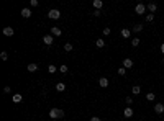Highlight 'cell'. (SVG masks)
I'll return each mask as SVG.
<instances>
[{"label":"cell","mask_w":164,"mask_h":121,"mask_svg":"<svg viewBox=\"0 0 164 121\" xmlns=\"http://www.w3.org/2000/svg\"><path fill=\"white\" fill-rule=\"evenodd\" d=\"M62 116H64V111H62V110H59V108H51L49 110V118L59 119V118H62Z\"/></svg>","instance_id":"obj_1"},{"label":"cell","mask_w":164,"mask_h":121,"mask_svg":"<svg viewBox=\"0 0 164 121\" xmlns=\"http://www.w3.org/2000/svg\"><path fill=\"white\" fill-rule=\"evenodd\" d=\"M123 115L126 116V118H131V116H133V108H130V106H126V108L123 110Z\"/></svg>","instance_id":"obj_11"},{"label":"cell","mask_w":164,"mask_h":121,"mask_svg":"<svg viewBox=\"0 0 164 121\" xmlns=\"http://www.w3.org/2000/svg\"><path fill=\"white\" fill-rule=\"evenodd\" d=\"M51 34H53V36H61L62 31H61V28H58V26H53V28H51Z\"/></svg>","instance_id":"obj_9"},{"label":"cell","mask_w":164,"mask_h":121,"mask_svg":"<svg viewBox=\"0 0 164 121\" xmlns=\"http://www.w3.org/2000/svg\"><path fill=\"white\" fill-rule=\"evenodd\" d=\"M0 57H2L3 61H7V59H8V54H7V51H2V53H0Z\"/></svg>","instance_id":"obj_27"},{"label":"cell","mask_w":164,"mask_h":121,"mask_svg":"<svg viewBox=\"0 0 164 121\" xmlns=\"http://www.w3.org/2000/svg\"><path fill=\"white\" fill-rule=\"evenodd\" d=\"M53 36H51V34H46V36H43V43L44 44H48V46H51V44H53Z\"/></svg>","instance_id":"obj_7"},{"label":"cell","mask_w":164,"mask_h":121,"mask_svg":"<svg viewBox=\"0 0 164 121\" xmlns=\"http://www.w3.org/2000/svg\"><path fill=\"white\" fill-rule=\"evenodd\" d=\"M131 93H133V95H138V93H141V88H139L138 85H135V87L131 88Z\"/></svg>","instance_id":"obj_18"},{"label":"cell","mask_w":164,"mask_h":121,"mask_svg":"<svg viewBox=\"0 0 164 121\" xmlns=\"http://www.w3.org/2000/svg\"><path fill=\"white\" fill-rule=\"evenodd\" d=\"M153 20H154V13H148V15H146V21L151 23Z\"/></svg>","instance_id":"obj_21"},{"label":"cell","mask_w":164,"mask_h":121,"mask_svg":"<svg viewBox=\"0 0 164 121\" xmlns=\"http://www.w3.org/2000/svg\"><path fill=\"white\" fill-rule=\"evenodd\" d=\"M26 69H28V72H36L38 69H40V65L34 64V62H31V64H28V65H26Z\"/></svg>","instance_id":"obj_8"},{"label":"cell","mask_w":164,"mask_h":121,"mask_svg":"<svg viewBox=\"0 0 164 121\" xmlns=\"http://www.w3.org/2000/svg\"><path fill=\"white\" fill-rule=\"evenodd\" d=\"M94 7H95V10H100V8L103 7L102 0H94Z\"/></svg>","instance_id":"obj_16"},{"label":"cell","mask_w":164,"mask_h":121,"mask_svg":"<svg viewBox=\"0 0 164 121\" xmlns=\"http://www.w3.org/2000/svg\"><path fill=\"white\" fill-rule=\"evenodd\" d=\"M95 44H97V47H103V46H105V41H103V39H97Z\"/></svg>","instance_id":"obj_22"},{"label":"cell","mask_w":164,"mask_h":121,"mask_svg":"<svg viewBox=\"0 0 164 121\" xmlns=\"http://www.w3.org/2000/svg\"><path fill=\"white\" fill-rule=\"evenodd\" d=\"M48 18H51V20H59V18H61V12H59V10H56V8H51L49 12H48Z\"/></svg>","instance_id":"obj_2"},{"label":"cell","mask_w":164,"mask_h":121,"mask_svg":"<svg viewBox=\"0 0 164 121\" xmlns=\"http://www.w3.org/2000/svg\"><path fill=\"white\" fill-rule=\"evenodd\" d=\"M135 12H136V15H143V13L146 12V5H143V3H138V5L135 7Z\"/></svg>","instance_id":"obj_3"},{"label":"cell","mask_w":164,"mask_h":121,"mask_svg":"<svg viewBox=\"0 0 164 121\" xmlns=\"http://www.w3.org/2000/svg\"><path fill=\"white\" fill-rule=\"evenodd\" d=\"M156 98V95L153 92H149V93H146V100H149V102H153V100Z\"/></svg>","instance_id":"obj_20"},{"label":"cell","mask_w":164,"mask_h":121,"mask_svg":"<svg viewBox=\"0 0 164 121\" xmlns=\"http://www.w3.org/2000/svg\"><path fill=\"white\" fill-rule=\"evenodd\" d=\"M30 5H31V7H38V0H31Z\"/></svg>","instance_id":"obj_30"},{"label":"cell","mask_w":164,"mask_h":121,"mask_svg":"<svg viewBox=\"0 0 164 121\" xmlns=\"http://www.w3.org/2000/svg\"><path fill=\"white\" fill-rule=\"evenodd\" d=\"M146 8H148V10H149V12H151V13H154L156 10H158V5L151 2V3H148V5H146Z\"/></svg>","instance_id":"obj_12"},{"label":"cell","mask_w":164,"mask_h":121,"mask_svg":"<svg viewBox=\"0 0 164 121\" xmlns=\"http://www.w3.org/2000/svg\"><path fill=\"white\" fill-rule=\"evenodd\" d=\"M90 121H102V119L97 118V116H92V118H90Z\"/></svg>","instance_id":"obj_34"},{"label":"cell","mask_w":164,"mask_h":121,"mask_svg":"<svg viewBox=\"0 0 164 121\" xmlns=\"http://www.w3.org/2000/svg\"><path fill=\"white\" fill-rule=\"evenodd\" d=\"M56 90H58V92H64L66 90V84H62V82L56 84Z\"/></svg>","instance_id":"obj_15"},{"label":"cell","mask_w":164,"mask_h":121,"mask_svg":"<svg viewBox=\"0 0 164 121\" xmlns=\"http://www.w3.org/2000/svg\"><path fill=\"white\" fill-rule=\"evenodd\" d=\"M161 53L164 54V44H161Z\"/></svg>","instance_id":"obj_35"},{"label":"cell","mask_w":164,"mask_h":121,"mask_svg":"<svg viewBox=\"0 0 164 121\" xmlns=\"http://www.w3.org/2000/svg\"><path fill=\"white\" fill-rule=\"evenodd\" d=\"M138 44H139V38H133V39H131V46H135V47H136Z\"/></svg>","instance_id":"obj_24"},{"label":"cell","mask_w":164,"mask_h":121,"mask_svg":"<svg viewBox=\"0 0 164 121\" xmlns=\"http://www.w3.org/2000/svg\"><path fill=\"white\" fill-rule=\"evenodd\" d=\"M162 65H164V59H162Z\"/></svg>","instance_id":"obj_36"},{"label":"cell","mask_w":164,"mask_h":121,"mask_svg":"<svg viewBox=\"0 0 164 121\" xmlns=\"http://www.w3.org/2000/svg\"><path fill=\"white\" fill-rule=\"evenodd\" d=\"M143 30V26L141 25H135L133 26V30H131V31H135V33H139V31H141Z\"/></svg>","instance_id":"obj_23"},{"label":"cell","mask_w":164,"mask_h":121,"mask_svg":"<svg viewBox=\"0 0 164 121\" xmlns=\"http://www.w3.org/2000/svg\"><path fill=\"white\" fill-rule=\"evenodd\" d=\"M121 36H123V38H130L131 36V30L123 28V30H121Z\"/></svg>","instance_id":"obj_14"},{"label":"cell","mask_w":164,"mask_h":121,"mask_svg":"<svg viewBox=\"0 0 164 121\" xmlns=\"http://www.w3.org/2000/svg\"><path fill=\"white\" fill-rule=\"evenodd\" d=\"M22 98H23V96H22V95H20V93H15V95H13V102H15V103H18V102H22Z\"/></svg>","instance_id":"obj_19"},{"label":"cell","mask_w":164,"mask_h":121,"mask_svg":"<svg viewBox=\"0 0 164 121\" xmlns=\"http://www.w3.org/2000/svg\"><path fill=\"white\" fill-rule=\"evenodd\" d=\"M99 85L102 88H105V87H108V79H105V77H102V79H99Z\"/></svg>","instance_id":"obj_10"},{"label":"cell","mask_w":164,"mask_h":121,"mask_svg":"<svg viewBox=\"0 0 164 121\" xmlns=\"http://www.w3.org/2000/svg\"><path fill=\"white\" fill-rule=\"evenodd\" d=\"M22 16H23V18H30V16H31V10L30 8H23L22 10Z\"/></svg>","instance_id":"obj_13"},{"label":"cell","mask_w":164,"mask_h":121,"mask_svg":"<svg viewBox=\"0 0 164 121\" xmlns=\"http://www.w3.org/2000/svg\"><path fill=\"white\" fill-rule=\"evenodd\" d=\"M56 70H59V67H56V65H48V72H49V74H54Z\"/></svg>","instance_id":"obj_17"},{"label":"cell","mask_w":164,"mask_h":121,"mask_svg":"<svg viewBox=\"0 0 164 121\" xmlns=\"http://www.w3.org/2000/svg\"><path fill=\"white\" fill-rule=\"evenodd\" d=\"M10 92H12V88H10V87H5V88H3V93H10Z\"/></svg>","instance_id":"obj_33"},{"label":"cell","mask_w":164,"mask_h":121,"mask_svg":"<svg viewBox=\"0 0 164 121\" xmlns=\"http://www.w3.org/2000/svg\"><path fill=\"white\" fill-rule=\"evenodd\" d=\"M103 34H105V36H108V34H110V28H103Z\"/></svg>","instance_id":"obj_31"},{"label":"cell","mask_w":164,"mask_h":121,"mask_svg":"<svg viewBox=\"0 0 164 121\" xmlns=\"http://www.w3.org/2000/svg\"><path fill=\"white\" fill-rule=\"evenodd\" d=\"M126 103L131 105V103H133V96H126Z\"/></svg>","instance_id":"obj_29"},{"label":"cell","mask_w":164,"mask_h":121,"mask_svg":"<svg viewBox=\"0 0 164 121\" xmlns=\"http://www.w3.org/2000/svg\"><path fill=\"white\" fill-rule=\"evenodd\" d=\"M121 67H125V69H131V67H133V61L128 59V57H126V59H123V62H121Z\"/></svg>","instance_id":"obj_4"},{"label":"cell","mask_w":164,"mask_h":121,"mask_svg":"<svg viewBox=\"0 0 164 121\" xmlns=\"http://www.w3.org/2000/svg\"><path fill=\"white\" fill-rule=\"evenodd\" d=\"M69 69H67V65H59V72H62V74H66Z\"/></svg>","instance_id":"obj_25"},{"label":"cell","mask_w":164,"mask_h":121,"mask_svg":"<svg viewBox=\"0 0 164 121\" xmlns=\"http://www.w3.org/2000/svg\"><path fill=\"white\" fill-rule=\"evenodd\" d=\"M3 34H5V36H13V34H15V30H13L12 26H5V28H3Z\"/></svg>","instance_id":"obj_5"},{"label":"cell","mask_w":164,"mask_h":121,"mask_svg":"<svg viewBox=\"0 0 164 121\" xmlns=\"http://www.w3.org/2000/svg\"><path fill=\"white\" fill-rule=\"evenodd\" d=\"M154 111L158 113V115H162V113H164V105H162V103H156V105H154Z\"/></svg>","instance_id":"obj_6"},{"label":"cell","mask_w":164,"mask_h":121,"mask_svg":"<svg viewBox=\"0 0 164 121\" xmlns=\"http://www.w3.org/2000/svg\"><path fill=\"white\" fill-rule=\"evenodd\" d=\"M94 15H95V16H100V15H102V12H100V10H94Z\"/></svg>","instance_id":"obj_32"},{"label":"cell","mask_w":164,"mask_h":121,"mask_svg":"<svg viewBox=\"0 0 164 121\" xmlns=\"http://www.w3.org/2000/svg\"><path fill=\"white\" fill-rule=\"evenodd\" d=\"M64 49H66V51H72V44H71V43H66V44H64Z\"/></svg>","instance_id":"obj_28"},{"label":"cell","mask_w":164,"mask_h":121,"mask_svg":"<svg viewBox=\"0 0 164 121\" xmlns=\"http://www.w3.org/2000/svg\"><path fill=\"white\" fill-rule=\"evenodd\" d=\"M125 74H126V69H125V67H120V69H118V75H121V77H123Z\"/></svg>","instance_id":"obj_26"}]
</instances>
